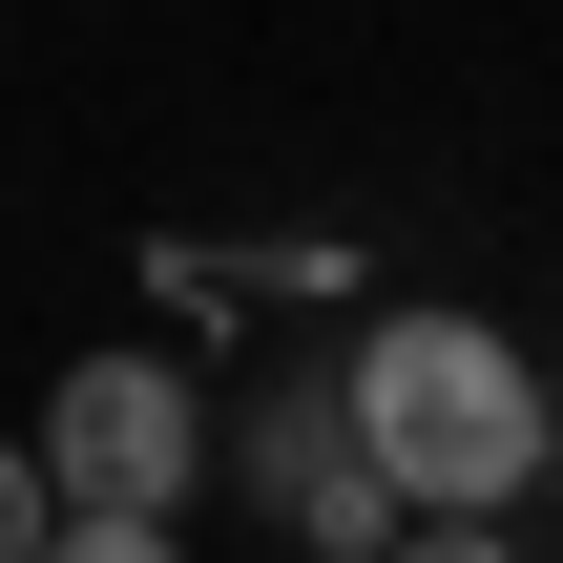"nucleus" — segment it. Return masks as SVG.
Instances as JSON below:
<instances>
[{"instance_id": "f257e3e1", "label": "nucleus", "mask_w": 563, "mask_h": 563, "mask_svg": "<svg viewBox=\"0 0 563 563\" xmlns=\"http://www.w3.org/2000/svg\"><path fill=\"white\" fill-rule=\"evenodd\" d=\"M334 397H355V460L397 481V522H501V501H543V355H522V334L397 292V313L334 334Z\"/></svg>"}, {"instance_id": "f03ea898", "label": "nucleus", "mask_w": 563, "mask_h": 563, "mask_svg": "<svg viewBox=\"0 0 563 563\" xmlns=\"http://www.w3.org/2000/svg\"><path fill=\"white\" fill-rule=\"evenodd\" d=\"M209 460H230V481H251L313 563H376V543H397V481L355 460V397H334L313 355H272L251 397H209Z\"/></svg>"}, {"instance_id": "7ed1b4c3", "label": "nucleus", "mask_w": 563, "mask_h": 563, "mask_svg": "<svg viewBox=\"0 0 563 563\" xmlns=\"http://www.w3.org/2000/svg\"><path fill=\"white\" fill-rule=\"evenodd\" d=\"M42 481H63V501L167 522V501L209 481V376H188V355H146V334H125V355H84V376L42 397Z\"/></svg>"}, {"instance_id": "20e7f679", "label": "nucleus", "mask_w": 563, "mask_h": 563, "mask_svg": "<svg viewBox=\"0 0 563 563\" xmlns=\"http://www.w3.org/2000/svg\"><path fill=\"white\" fill-rule=\"evenodd\" d=\"M42 563H188V522H125V501H63V543Z\"/></svg>"}, {"instance_id": "39448f33", "label": "nucleus", "mask_w": 563, "mask_h": 563, "mask_svg": "<svg viewBox=\"0 0 563 563\" xmlns=\"http://www.w3.org/2000/svg\"><path fill=\"white\" fill-rule=\"evenodd\" d=\"M63 543V481H42V439H0V563H42Z\"/></svg>"}, {"instance_id": "423d86ee", "label": "nucleus", "mask_w": 563, "mask_h": 563, "mask_svg": "<svg viewBox=\"0 0 563 563\" xmlns=\"http://www.w3.org/2000/svg\"><path fill=\"white\" fill-rule=\"evenodd\" d=\"M376 563H522V543H501V522H397Z\"/></svg>"}, {"instance_id": "0eeeda50", "label": "nucleus", "mask_w": 563, "mask_h": 563, "mask_svg": "<svg viewBox=\"0 0 563 563\" xmlns=\"http://www.w3.org/2000/svg\"><path fill=\"white\" fill-rule=\"evenodd\" d=\"M543 481H563V376H543Z\"/></svg>"}]
</instances>
